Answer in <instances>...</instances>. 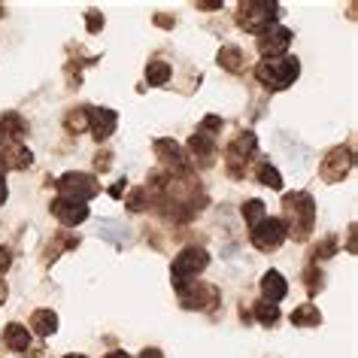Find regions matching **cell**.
Returning a JSON list of instances; mask_svg holds the SVG:
<instances>
[{
    "instance_id": "obj_5",
    "label": "cell",
    "mask_w": 358,
    "mask_h": 358,
    "mask_svg": "<svg viewBox=\"0 0 358 358\" xmlns=\"http://www.w3.org/2000/svg\"><path fill=\"white\" fill-rule=\"evenodd\" d=\"M207 264H210L207 249H203V246H185L182 252L173 258V264H170V280H173V289L192 282L198 273L207 271Z\"/></svg>"
},
{
    "instance_id": "obj_8",
    "label": "cell",
    "mask_w": 358,
    "mask_h": 358,
    "mask_svg": "<svg viewBox=\"0 0 358 358\" xmlns=\"http://www.w3.org/2000/svg\"><path fill=\"white\" fill-rule=\"evenodd\" d=\"M152 146H155V155H158V161H161V170H167V173L176 176V179L194 176L192 161H189V155H185V149L179 146V143L161 137V140L152 143Z\"/></svg>"
},
{
    "instance_id": "obj_34",
    "label": "cell",
    "mask_w": 358,
    "mask_h": 358,
    "mask_svg": "<svg viewBox=\"0 0 358 358\" xmlns=\"http://www.w3.org/2000/svg\"><path fill=\"white\" fill-rule=\"evenodd\" d=\"M140 358H164V352L152 346V349H143V352H140Z\"/></svg>"
},
{
    "instance_id": "obj_11",
    "label": "cell",
    "mask_w": 358,
    "mask_h": 358,
    "mask_svg": "<svg viewBox=\"0 0 358 358\" xmlns=\"http://www.w3.org/2000/svg\"><path fill=\"white\" fill-rule=\"evenodd\" d=\"M355 164V155H352V149L349 146H334L325 155V161L319 164V176L325 179L328 185H334V182H343V179L349 176V170H352Z\"/></svg>"
},
{
    "instance_id": "obj_16",
    "label": "cell",
    "mask_w": 358,
    "mask_h": 358,
    "mask_svg": "<svg viewBox=\"0 0 358 358\" xmlns=\"http://www.w3.org/2000/svg\"><path fill=\"white\" fill-rule=\"evenodd\" d=\"M28 137V122L22 119L19 113H3L0 115V140L3 143H22Z\"/></svg>"
},
{
    "instance_id": "obj_13",
    "label": "cell",
    "mask_w": 358,
    "mask_h": 358,
    "mask_svg": "<svg viewBox=\"0 0 358 358\" xmlns=\"http://www.w3.org/2000/svg\"><path fill=\"white\" fill-rule=\"evenodd\" d=\"M115 124H119V115L110 106H88V131L94 134L97 143H106L113 137Z\"/></svg>"
},
{
    "instance_id": "obj_29",
    "label": "cell",
    "mask_w": 358,
    "mask_h": 358,
    "mask_svg": "<svg viewBox=\"0 0 358 358\" xmlns=\"http://www.w3.org/2000/svg\"><path fill=\"white\" fill-rule=\"evenodd\" d=\"M303 282H307V294H316V292L322 289L325 276H322L319 264H307V271H303Z\"/></svg>"
},
{
    "instance_id": "obj_26",
    "label": "cell",
    "mask_w": 358,
    "mask_h": 358,
    "mask_svg": "<svg viewBox=\"0 0 358 358\" xmlns=\"http://www.w3.org/2000/svg\"><path fill=\"white\" fill-rule=\"evenodd\" d=\"M64 128L70 134H83L88 131V106H79V110H70L64 115Z\"/></svg>"
},
{
    "instance_id": "obj_23",
    "label": "cell",
    "mask_w": 358,
    "mask_h": 358,
    "mask_svg": "<svg viewBox=\"0 0 358 358\" xmlns=\"http://www.w3.org/2000/svg\"><path fill=\"white\" fill-rule=\"evenodd\" d=\"M170 76H173V70H170V64H164V61H152V64H146V83L152 88L167 85Z\"/></svg>"
},
{
    "instance_id": "obj_14",
    "label": "cell",
    "mask_w": 358,
    "mask_h": 358,
    "mask_svg": "<svg viewBox=\"0 0 358 358\" xmlns=\"http://www.w3.org/2000/svg\"><path fill=\"white\" fill-rule=\"evenodd\" d=\"M49 210H52V216H55L64 228H76V225H83V222L88 219V207H85V203H76V201H67V198H55Z\"/></svg>"
},
{
    "instance_id": "obj_32",
    "label": "cell",
    "mask_w": 358,
    "mask_h": 358,
    "mask_svg": "<svg viewBox=\"0 0 358 358\" xmlns=\"http://www.w3.org/2000/svg\"><path fill=\"white\" fill-rule=\"evenodd\" d=\"M110 164H113V155H110V152H97V155H94V167L101 170V173H106V170H110Z\"/></svg>"
},
{
    "instance_id": "obj_41",
    "label": "cell",
    "mask_w": 358,
    "mask_h": 358,
    "mask_svg": "<svg viewBox=\"0 0 358 358\" xmlns=\"http://www.w3.org/2000/svg\"><path fill=\"white\" fill-rule=\"evenodd\" d=\"M0 15H6V10H3V6H0Z\"/></svg>"
},
{
    "instance_id": "obj_39",
    "label": "cell",
    "mask_w": 358,
    "mask_h": 358,
    "mask_svg": "<svg viewBox=\"0 0 358 358\" xmlns=\"http://www.w3.org/2000/svg\"><path fill=\"white\" fill-rule=\"evenodd\" d=\"M6 294H10V289H6V282H3V280H0V303H3V301H6Z\"/></svg>"
},
{
    "instance_id": "obj_37",
    "label": "cell",
    "mask_w": 358,
    "mask_h": 358,
    "mask_svg": "<svg viewBox=\"0 0 358 358\" xmlns=\"http://www.w3.org/2000/svg\"><path fill=\"white\" fill-rule=\"evenodd\" d=\"M346 249L355 255V225H349V246H346Z\"/></svg>"
},
{
    "instance_id": "obj_36",
    "label": "cell",
    "mask_w": 358,
    "mask_h": 358,
    "mask_svg": "<svg viewBox=\"0 0 358 358\" xmlns=\"http://www.w3.org/2000/svg\"><path fill=\"white\" fill-rule=\"evenodd\" d=\"M155 24H161V28H173L176 19H164V15H155Z\"/></svg>"
},
{
    "instance_id": "obj_10",
    "label": "cell",
    "mask_w": 358,
    "mask_h": 358,
    "mask_svg": "<svg viewBox=\"0 0 358 358\" xmlns=\"http://www.w3.org/2000/svg\"><path fill=\"white\" fill-rule=\"evenodd\" d=\"M249 243H252L258 252H276L285 243V228L280 219L264 216L255 228H249Z\"/></svg>"
},
{
    "instance_id": "obj_1",
    "label": "cell",
    "mask_w": 358,
    "mask_h": 358,
    "mask_svg": "<svg viewBox=\"0 0 358 358\" xmlns=\"http://www.w3.org/2000/svg\"><path fill=\"white\" fill-rule=\"evenodd\" d=\"M282 228L285 237L307 243L313 228H316V201L310 192H289L282 194Z\"/></svg>"
},
{
    "instance_id": "obj_28",
    "label": "cell",
    "mask_w": 358,
    "mask_h": 358,
    "mask_svg": "<svg viewBox=\"0 0 358 358\" xmlns=\"http://www.w3.org/2000/svg\"><path fill=\"white\" fill-rule=\"evenodd\" d=\"M124 207H128L131 213H143V210H149V194H146V185H137L131 194H128V201H124Z\"/></svg>"
},
{
    "instance_id": "obj_7",
    "label": "cell",
    "mask_w": 358,
    "mask_h": 358,
    "mask_svg": "<svg viewBox=\"0 0 358 358\" xmlns=\"http://www.w3.org/2000/svg\"><path fill=\"white\" fill-rule=\"evenodd\" d=\"M55 189L61 192V198L67 201H76V203H85L101 194V182L92 176V173H79V170H70V173L58 176L55 179Z\"/></svg>"
},
{
    "instance_id": "obj_33",
    "label": "cell",
    "mask_w": 358,
    "mask_h": 358,
    "mask_svg": "<svg viewBox=\"0 0 358 358\" xmlns=\"http://www.w3.org/2000/svg\"><path fill=\"white\" fill-rule=\"evenodd\" d=\"M124 192H128V179H119V182L110 189V198L119 201V198H124Z\"/></svg>"
},
{
    "instance_id": "obj_40",
    "label": "cell",
    "mask_w": 358,
    "mask_h": 358,
    "mask_svg": "<svg viewBox=\"0 0 358 358\" xmlns=\"http://www.w3.org/2000/svg\"><path fill=\"white\" fill-rule=\"evenodd\" d=\"M64 358H88V355H83V352H73V355H64Z\"/></svg>"
},
{
    "instance_id": "obj_22",
    "label": "cell",
    "mask_w": 358,
    "mask_h": 358,
    "mask_svg": "<svg viewBox=\"0 0 358 358\" xmlns=\"http://www.w3.org/2000/svg\"><path fill=\"white\" fill-rule=\"evenodd\" d=\"M255 179L264 185V189H273V192H282V176H280V170H276L271 161H262L255 170Z\"/></svg>"
},
{
    "instance_id": "obj_21",
    "label": "cell",
    "mask_w": 358,
    "mask_h": 358,
    "mask_svg": "<svg viewBox=\"0 0 358 358\" xmlns=\"http://www.w3.org/2000/svg\"><path fill=\"white\" fill-rule=\"evenodd\" d=\"M219 64L225 67L228 73H243V67H246L243 49H237V46H222V49H219Z\"/></svg>"
},
{
    "instance_id": "obj_17",
    "label": "cell",
    "mask_w": 358,
    "mask_h": 358,
    "mask_svg": "<svg viewBox=\"0 0 358 358\" xmlns=\"http://www.w3.org/2000/svg\"><path fill=\"white\" fill-rule=\"evenodd\" d=\"M3 346L13 349V352H28L31 349V331L19 325V322H10V325L3 328Z\"/></svg>"
},
{
    "instance_id": "obj_15",
    "label": "cell",
    "mask_w": 358,
    "mask_h": 358,
    "mask_svg": "<svg viewBox=\"0 0 358 358\" xmlns=\"http://www.w3.org/2000/svg\"><path fill=\"white\" fill-rule=\"evenodd\" d=\"M258 285H262V301L267 303H280L289 294V282H285V276L280 271H267Z\"/></svg>"
},
{
    "instance_id": "obj_27",
    "label": "cell",
    "mask_w": 358,
    "mask_h": 358,
    "mask_svg": "<svg viewBox=\"0 0 358 358\" xmlns=\"http://www.w3.org/2000/svg\"><path fill=\"white\" fill-rule=\"evenodd\" d=\"M264 216H267V213H264V201L252 198V201H246V203H243V219H246V225H249V228H255Z\"/></svg>"
},
{
    "instance_id": "obj_35",
    "label": "cell",
    "mask_w": 358,
    "mask_h": 358,
    "mask_svg": "<svg viewBox=\"0 0 358 358\" xmlns=\"http://www.w3.org/2000/svg\"><path fill=\"white\" fill-rule=\"evenodd\" d=\"M6 203V173H0V207Z\"/></svg>"
},
{
    "instance_id": "obj_2",
    "label": "cell",
    "mask_w": 358,
    "mask_h": 358,
    "mask_svg": "<svg viewBox=\"0 0 358 358\" xmlns=\"http://www.w3.org/2000/svg\"><path fill=\"white\" fill-rule=\"evenodd\" d=\"M298 76H301V61L292 58V55L262 58L255 64V79L267 88V92H285Z\"/></svg>"
},
{
    "instance_id": "obj_12",
    "label": "cell",
    "mask_w": 358,
    "mask_h": 358,
    "mask_svg": "<svg viewBox=\"0 0 358 358\" xmlns=\"http://www.w3.org/2000/svg\"><path fill=\"white\" fill-rule=\"evenodd\" d=\"M289 46H292V31L282 28L280 22H276L273 28L262 31L255 40V49L262 52V58H282L285 52H289Z\"/></svg>"
},
{
    "instance_id": "obj_25",
    "label": "cell",
    "mask_w": 358,
    "mask_h": 358,
    "mask_svg": "<svg viewBox=\"0 0 358 358\" xmlns=\"http://www.w3.org/2000/svg\"><path fill=\"white\" fill-rule=\"evenodd\" d=\"M252 316L258 319V325L273 328L276 322H280V307H276V303H267V301H258L252 307Z\"/></svg>"
},
{
    "instance_id": "obj_19",
    "label": "cell",
    "mask_w": 358,
    "mask_h": 358,
    "mask_svg": "<svg viewBox=\"0 0 358 358\" xmlns=\"http://www.w3.org/2000/svg\"><path fill=\"white\" fill-rule=\"evenodd\" d=\"M31 331L40 337H52L58 331V316L55 310H34L31 313Z\"/></svg>"
},
{
    "instance_id": "obj_24",
    "label": "cell",
    "mask_w": 358,
    "mask_h": 358,
    "mask_svg": "<svg viewBox=\"0 0 358 358\" xmlns=\"http://www.w3.org/2000/svg\"><path fill=\"white\" fill-rule=\"evenodd\" d=\"M337 249H340V243H337V237H334V234L322 237V243H316V246L310 249V264H319V262H325V258L337 255Z\"/></svg>"
},
{
    "instance_id": "obj_38",
    "label": "cell",
    "mask_w": 358,
    "mask_h": 358,
    "mask_svg": "<svg viewBox=\"0 0 358 358\" xmlns=\"http://www.w3.org/2000/svg\"><path fill=\"white\" fill-rule=\"evenodd\" d=\"M103 358H134V355H128L124 349H113V352H106Z\"/></svg>"
},
{
    "instance_id": "obj_20",
    "label": "cell",
    "mask_w": 358,
    "mask_h": 358,
    "mask_svg": "<svg viewBox=\"0 0 358 358\" xmlns=\"http://www.w3.org/2000/svg\"><path fill=\"white\" fill-rule=\"evenodd\" d=\"M292 325L294 328H319L322 325V313L313 303H301L292 310Z\"/></svg>"
},
{
    "instance_id": "obj_30",
    "label": "cell",
    "mask_w": 358,
    "mask_h": 358,
    "mask_svg": "<svg viewBox=\"0 0 358 358\" xmlns=\"http://www.w3.org/2000/svg\"><path fill=\"white\" fill-rule=\"evenodd\" d=\"M85 24H88V34H101V28H103V15L92 10V13L85 15Z\"/></svg>"
},
{
    "instance_id": "obj_3",
    "label": "cell",
    "mask_w": 358,
    "mask_h": 358,
    "mask_svg": "<svg viewBox=\"0 0 358 358\" xmlns=\"http://www.w3.org/2000/svg\"><path fill=\"white\" fill-rule=\"evenodd\" d=\"M276 19H280V3L276 0H246V3L237 6V28L246 34H262L267 28H273Z\"/></svg>"
},
{
    "instance_id": "obj_9",
    "label": "cell",
    "mask_w": 358,
    "mask_h": 358,
    "mask_svg": "<svg viewBox=\"0 0 358 358\" xmlns=\"http://www.w3.org/2000/svg\"><path fill=\"white\" fill-rule=\"evenodd\" d=\"M176 294H179V303H182L185 310L210 313V310H216L222 303V292L213 282H185V285H179L176 289Z\"/></svg>"
},
{
    "instance_id": "obj_18",
    "label": "cell",
    "mask_w": 358,
    "mask_h": 358,
    "mask_svg": "<svg viewBox=\"0 0 358 358\" xmlns=\"http://www.w3.org/2000/svg\"><path fill=\"white\" fill-rule=\"evenodd\" d=\"M76 246H79V237L76 234H67V231H58V234H52L49 249H46V264H55L61 252H67V249H76Z\"/></svg>"
},
{
    "instance_id": "obj_6",
    "label": "cell",
    "mask_w": 358,
    "mask_h": 358,
    "mask_svg": "<svg viewBox=\"0 0 358 358\" xmlns=\"http://www.w3.org/2000/svg\"><path fill=\"white\" fill-rule=\"evenodd\" d=\"M258 149V140L252 131H243L237 134L234 140L225 146V170L231 179H243L246 176V167H249V158L255 155Z\"/></svg>"
},
{
    "instance_id": "obj_4",
    "label": "cell",
    "mask_w": 358,
    "mask_h": 358,
    "mask_svg": "<svg viewBox=\"0 0 358 358\" xmlns=\"http://www.w3.org/2000/svg\"><path fill=\"white\" fill-rule=\"evenodd\" d=\"M216 131H222V119H219V115H207V119L198 124V131H194L192 137H189V149H192L194 164L213 167V158H216V152H219ZM194 164H192V167H194Z\"/></svg>"
},
{
    "instance_id": "obj_31",
    "label": "cell",
    "mask_w": 358,
    "mask_h": 358,
    "mask_svg": "<svg viewBox=\"0 0 358 358\" xmlns=\"http://www.w3.org/2000/svg\"><path fill=\"white\" fill-rule=\"evenodd\" d=\"M13 267V249L10 246H0V273H6Z\"/></svg>"
}]
</instances>
